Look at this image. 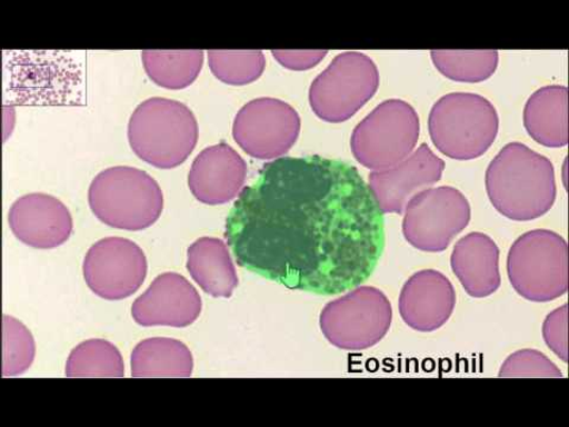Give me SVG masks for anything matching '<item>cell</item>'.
<instances>
[{
  "instance_id": "1",
  "label": "cell",
  "mask_w": 569,
  "mask_h": 427,
  "mask_svg": "<svg viewBox=\"0 0 569 427\" xmlns=\"http://www.w3.org/2000/svg\"><path fill=\"white\" fill-rule=\"evenodd\" d=\"M383 216L355 167L322 156L280 157L241 190L224 238L242 269L290 290L333 296L376 271Z\"/></svg>"
},
{
  "instance_id": "2",
  "label": "cell",
  "mask_w": 569,
  "mask_h": 427,
  "mask_svg": "<svg viewBox=\"0 0 569 427\" xmlns=\"http://www.w3.org/2000/svg\"><path fill=\"white\" fill-rule=\"evenodd\" d=\"M486 186L496 210L513 221L543 217L557 199L553 165L522 142H510L491 160Z\"/></svg>"
},
{
  "instance_id": "3",
  "label": "cell",
  "mask_w": 569,
  "mask_h": 427,
  "mask_svg": "<svg viewBox=\"0 0 569 427\" xmlns=\"http://www.w3.org/2000/svg\"><path fill=\"white\" fill-rule=\"evenodd\" d=\"M133 152L158 169L186 162L199 140V125L189 107L166 98L138 105L128 130Z\"/></svg>"
},
{
  "instance_id": "4",
  "label": "cell",
  "mask_w": 569,
  "mask_h": 427,
  "mask_svg": "<svg viewBox=\"0 0 569 427\" xmlns=\"http://www.w3.org/2000/svg\"><path fill=\"white\" fill-rule=\"evenodd\" d=\"M88 202L104 225L132 231L151 227L164 207L162 189L153 178L131 167H113L96 176Z\"/></svg>"
},
{
  "instance_id": "5",
  "label": "cell",
  "mask_w": 569,
  "mask_h": 427,
  "mask_svg": "<svg viewBox=\"0 0 569 427\" xmlns=\"http://www.w3.org/2000/svg\"><path fill=\"white\" fill-rule=\"evenodd\" d=\"M500 120L493 105L482 96L451 93L440 98L429 118L436 148L457 160L485 155L498 133Z\"/></svg>"
},
{
  "instance_id": "6",
  "label": "cell",
  "mask_w": 569,
  "mask_h": 427,
  "mask_svg": "<svg viewBox=\"0 0 569 427\" xmlns=\"http://www.w3.org/2000/svg\"><path fill=\"white\" fill-rule=\"evenodd\" d=\"M507 270L516 292L530 301L547 302L568 290V247L555 231L536 229L516 240Z\"/></svg>"
},
{
  "instance_id": "7",
  "label": "cell",
  "mask_w": 569,
  "mask_h": 427,
  "mask_svg": "<svg viewBox=\"0 0 569 427\" xmlns=\"http://www.w3.org/2000/svg\"><path fill=\"white\" fill-rule=\"evenodd\" d=\"M419 136L420 119L413 107L391 99L380 103L356 127L350 146L361 166L380 171L411 155Z\"/></svg>"
},
{
  "instance_id": "8",
  "label": "cell",
  "mask_w": 569,
  "mask_h": 427,
  "mask_svg": "<svg viewBox=\"0 0 569 427\" xmlns=\"http://www.w3.org/2000/svg\"><path fill=\"white\" fill-rule=\"evenodd\" d=\"M393 310L377 288H356L338 298L320 314L319 325L337 348L360 351L377 346L390 329Z\"/></svg>"
},
{
  "instance_id": "9",
  "label": "cell",
  "mask_w": 569,
  "mask_h": 427,
  "mask_svg": "<svg viewBox=\"0 0 569 427\" xmlns=\"http://www.w3.org/2000/svg\"><path fill=\"white\" fill-rule=\"evenodd\" d=\"M379 85V70L370 58L361 52H343L312 82V111L328 122L346 121L377 93Z\"/></svg>"
},
{
  "instance_id": "10",
  "label": "cell",
  "mask_w": 569,
  "mask_h": 427,
  "mask_svg": "<svg viewBox=\"0 0 569 427\" xmlns=\"http://www.w3.org/2000/svg\"><path fill=\"white\" fill-rule=\"evenodd\" d=\"M471 220V207L452 187L426 189L405 207V239L423 252L445 251Z\"/></svg>"
},
{
  "instance_id": "11",
  "label": "cell",
  "mask_w": 569,
  "mask_h": 427,
  "mask_svg": "<svg viewBox=\"0 0 569 427\" xmlns=\"http://www.w3.org/2000/svg\"><path fill=\"white\" fill-rule=\"evenodd\" d=\"M300 118L287 102L272 98L249 101L236 117L233 137L238 146L258 159L280 158L295 146Z\"/></svg>"
},
{
  "instance_id": "12",
  "label": "cell",
  "mask_w": 569,
  "mask_h": 427,
  "mask_svg": "<svg viewBox=\"0 0 569 427\" xmlns=\"http://www.w3.org/2000/svg\"><path fill=\"white\" fill-rule=\"evenodd\" d=\"M148 275L142 249L124 238H104L94 244L83 261V277L97 296L121 300L136 294Z\"/></svg>"
},
{
  "instance_id": "13",
  "label": "cell",
  "mask_w": 569,
  "mask_h": 427,
  "mask_svg": "<svg viewBox=\"0 0 569 427\" xmlns=\"http://www.w3.org/2000/svg\"><path fill=\"white\" fill-rule=\"evenodd\" d=\"M443 170V160L421 145L397 166L372 171L369 188L383 214H401L409 200L441 180Z\"/></svg>"
},
{
  "instance_id": "14",
  "label": "cell",
  "mask_w": 569,
  "mask_h": 427,
  "mask_svg": "<svg viewBox=\"0 0 569 427\" xmlns=\"http://www.w3.org/2000/svg\"><path fill=\"white\" fill-rule=\"evenodd\" d=\"M201 311L198 290L186 277L173 272L158 276L132 306L133 319L142 327L186 328L199 318Z\"/></svg>"
},
{
  "instance_id": "15",
  "label": "cell",
  "mask_w": 569,
  "mask_h": 427,
  "mask_svg": "<svg viewBox=\"0 0 569 427\" xmlns=\"http://www.w3.org/2000/svg\"><path fill=\"white\" fill-rule=\"evenodd\" d=\"M9 225L18 240L40 249L59 247L73 234L69 209L47 193L18 199L9 211Z\"/></svg>"
},
{
  "instance_id": "16",
  "label": "cell",
  "mask_w": 569,
  "mask_h": 427,
  "mask_svg": "<svg viewBox=\"0 0 569 427\" xmlns=\"http://www.w3.org/2000/svg\"><path fill=\"white\" fill-rule=\"evenodd\" d=\"M456 301L453 285L447 277L435 270H423L403 285L399 310L409 328L431 332L448 322Z\"/></svg>"
},
{
  "instance_id": "17",
  "label": "cell",
  "mask_w": 569,
  "mask_h": 427,
  "mask_svg": "<svg viewBox=\"0 0 569 427\" xmlns=\"http://www.w3.org/2000/svg\"><path fill=\"white\" fill-rule=\"evenodd\" d=\"M247 165L231 147L221 145L204 149L194 158L189 172V189L200 202L209 206L234 200L246 182Z\"/></svg>"
},
{
  "instance_id": "18",
  "label": "cell",
  "mask_w": 569,
  "mask_h": 427,
  "mask_svg": "<svg viewBox=\"0 0 569 427\" xmlns=\"http://www.w3.org/2000/svg\"><path fill=\"white\" fill-rule=\"evenodd\" d=\"M451 267L473 298L489 297L501 287L500 249L483 234H470L456 244Z\"/></svg>"
},
{
  "instance_id": "19",
  "label": "cell",
  "mask_w": 569,
  "mask_h": 427,
  "mask_svg": "<svg viewBox=\"0 0 569 427\" xmlns=\"http://www.w3.org/2000/svg\"><path fill=\"white\" fill-rule=\"evenodd\" d=\"M529 136L547 148H563L568 142V91L551 85L539 89L527 101L523 113Z\"/></svg>"
},
{
  "instance_id": "20",
  "label": "cell",
  "mask_w": 569,
  "mask_h": 427,
  "mask_svg": "<svg viewBox=\"0 0 569 427\" xmlns=\"http://www.w3.org/2000/svg\"><path fill=\"white\" fill-rule=\"evenodd\" d=\"M187 269L200 288L216 298H229L239 284L228 248L217 238H201L189 247Z\"/></svg>"
},
{
  "instance_id": "21",
  "label": "cell",
  "mask_w": 569,
  "mask_h": 427,
  "mask_svg": "<svg viewBox=\"0 0 569 427\" xmlns=\"http://www.w3.org/2000/svg\"><path fill=\"white\" fill-rule=\"evenodd\" d=\"M131 368L133 378H189L193 359L181 341L154 337L134 348Z\"/></svg>"
},
{
  "instance_id": "22",
  "label": "cell",
  "mask_w": 569,
  "mask_h": 427,
  "mask_svg": "<svg viewBox=\"0 0 569 427\" xmlns=\"http://www.w3.org/2000/svg\"><path fill=\"white\" fill-rule=\"evenodd\" d=\"M149 78L160 87L183 89L201 73L204 62L202 50H144L141 53Z\"/></svg>"
},
{
  "instance_id": "23",
  "label": "cell",
  "mask_w": 569,
  "mask_h": 427,
  "mask_svg": "<svg viewBox=\"0 0 569 427\" xmlns=\"http://www.w3.org/2000/svg\"><path fill=\"white\" fill-rule=\"evenodd\" d=\"M67 378H123L124 365L118 348L109 341L88 340L70 352Z\"/></svg>"
},
{
  "instance_id": "24",
  "label": "cell",
  "mask_w": 569,
  "mask_h": 427,
  "mask_svg": "<svg viewBox=\"0 0 569 427\" xmlns=\"http://www.w3.org/2000/svg\"><path fill=\"white\" fill-rule=\"evenodd\" d=\"M431 58L440 73L458 82H482L498 66L497 50H432Z\"/></svg>"
},
{
  "instance_id": "25",
  "label": "cell",
  "mask_w": 569,
  "mask_h": 427,
  "mask_svg": "<svg viewBox=\"0 0 569 427\" xmlns=\"http://www.w3.org/2000/svg\"><path fill=\"white\" fill-rule=\"evenodd\" d=\"M209 67L220 81L241 86L258 80L266 67L262 51L209 50Z\"/></svg>"
},
{
  "instance_id": "26",
  "label": "cell",
  "mask_w": 569,
  "mask_h": 427,
  "mask_svg": "<svg viewBox=\"0 0 569 427\" xmlns=\"http://www.w3.org/2000/svg\"><path fill=\"white\" fill-rule=\"evenodd\" d=\"M34 341L31 332L17 319H3V377L21 376L33 363Z\"/></svg>"
},
{
  "instance_id": "27",
  "label": "cell",
  "mask_w": 569,
  "mask_h": 427,
  "mask_svg": "<svg viewBox=\"0 0 569 427\" xmlns=\"http://www.w3.org/2000/svg\"><path fill=\"white\" fill-rule=\"evenodd\" d=\"M500 378H562L561 370L538 350L525 349L509 356Z\"/></svg>"
},
{
  "instance_id": "28",
  "label": "cell",
  "mask_w": 569,
  "mask_h": 427,
  "mask_svg": "<svg viewBox=\"0 0 569 427\" xmlns=\"http://www.w3.org/2000/svg\"><path fill=\"white\" fill-rule=\"evenodd\" d=\"M542 332L547 346L553 350L562 361L567 363V306L547 316Z\"/></svg>"
},
{
  "instance_id": "29",
  "label": "cell",
  "mask_w": 569,
  "mask_h": 427,
  "mask_svg": "<svg viewBox=\"0 0 569 427\" xmlns=\"http://www.w3.org/2000/svg\"><path fill=\"white\" fill-rule=\"evenodd\" d=\"M278 62L291 70H308L322 61L328 50H273Z\"/></svg>"
}]
</instances>
